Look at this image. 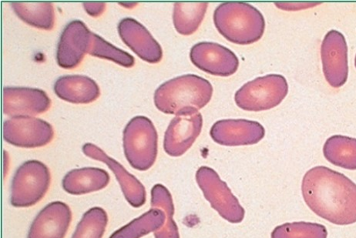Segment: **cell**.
Returning a JSON list of instances; mask_svg holds the SVG:
<instances>
[{"label": "cell", "mask_w": 356, "mask_h": 238, "mask_svg": "<svg viewBox=\"0 0 356 238\" xmlns=\"http://www.w3.org/2000/svg\"><path fill=\"white\" fill-rule=\"evenodd\" d=\"M72 218V212L67 204L52 202L35 217L27 238H64Z\"/></svg>", "instance_id": "obj_15"}, {"label": "cell", "mask_w": 356, "mask_h": 238, "mask_svg": "<svg viewBox=\"0 0 356 238\" xmlns=\"http://www.w3.org/2000/svg\"><path fill=\"white\" fill-rule=\"evenodd\" d=\"M213 22L225 39L238 45L259 41L266 29L262 14L252 5L242 3L220 4L213 13Z\"/></svg>", "instance_id": "obj_3"}, {"label": "cell", "mask_w": 356, "mask_h": 238, "mask_svg": "<svg viewBox=\"0 0 356 238\" xmlns=\"http://www.w3.org/2000/svg\"><path fill=\"white\" fill-rule=\"evenodd\" d=\"M83 6L89 15L92 17L101 16L106 9V4L104 3H85Z\"/></svg>", "instance_id": "obj_29"}, {"label": "cell", "mask_w": 356, "mask_h": 238, "mask_svg": "<svg viewBox=\"0 0 356 238\" xmlns=\"http://www.w3.org/2000/svg\"><path fill=\"white\" fill-rule=\"evenodd\" d=\"M83 152L94 160L104 162L108 166L115 175L126 200L132 207L138 208L145 204L147 193L145 186L138 179L130 174L122 165L92 143L85 144L83 147Z\"/></svg>", "instance_id": "obj_16"}, {"label": "cell", "mask_w": 356, "mask_h": 238, "mask_svg": "<svg viewBox=\"0 0 356 238\" xmlns=\"http://www.w3.org/2000/svg\"><path fill=\"white\" fill-rule=\"evenodd\" d=\"M190 57L195 66L213 76H232L239 66L236 55L216 42L197 43L191 49Z\"/></svg>", "instance_id": "obj_9"}, {"label": "cell", "mask_w": 356, "mask_h": 238, "mask_svg": "<svg viewBox=\"0 0 356 238\" xmlns=\"http://www.w3.org/2000/svg\"><path fill=\"white\" fill-rule=\"evenodd\" d=\"M51 100L44 91L27 88H6L3 112L13 118L31 117L47 112Z\"/></svg>", "instance_id": "obj_14"}, {"label": "cell", "mask_w": 356, "mask_h": 238, "mask_svg": "<svg viewBox=\"0 0 356 238\" xmlns=\"http://www.w3.org/2000/svg\"><path fill=\"white\" fill-rule=\"evenodd\" d=\"M88 54L91 56L115 62L124 68H132L135 63L134 57L106 42L99 35L92 33Z\"/></svg>", "instance_id": "obj_27"}, {"label": "cell", "mask_w": 356, "mask_h": 238, "mask_svg": "<svg viewBox=\"0 0 356 238\" xmlns=\"http://www.w3.org/2000/svg\"><path fill=\"white\" fill-rule=\"evenodd\" d=\"M196 180L205 199L220 217L232 223L244 220L245 209L216 170L209 167H201L196 173Z\"/></svg>", "instance_id": "obj_7"}, {"label": "cell", "mask_w": 356, "mask_h": 238, "mask_svg": "<svg viewBox=\"0 0 356 238\" xmlns=\"http://www.w3.org/2000/svg\"><path fill=\"white\" fill-rule=\"evenodd\" d=\"M321 55L324 75L334 88L343 86L348 75V47L344 35L337 31L325 35Z\"/></svg>", "instance_id": "obj_11"}, {"label": "cell", "mask_w": 356, "mask_h": 238, "mask_svg": "<svg viewBox=\"0 0 356 238\" xmlns=\"http://www.w3.org/2000/svg\"><path fill=\"white\" fill-rule=\"evenodd\" d=\"M325 226L317 223L293 222L286 223L276 227L272 238H327Z\"/></svg>", "instance_id": "obj_26"}, {"label": "cell", "mask_w": 356, "mask_h": 238, "mask_svg": "<svg viewBox=\"0 0 356 238\" xmlns=\"http://www.w3.org/2000/svg\"><path fill=\"white\" fill-rule=\"evenodd\" d=\"M124 149L131 167L140 171L149 170L158 156V134L151 120L133 118L124 129Z\"/></svg>", "instance_id": "obj_4"}, {"label": "cell", "mask_w": 356, "mask_h": 238, "mask_svg": "<svg viewBox=\"0 0 356 238\" xmlns=\"http://www.w3.org/2000/svg\"><path fill=\"white\" fill-rule=\"evenodd\" d=\"M152 206L160 208L166 214V222L159 232L154 233L155 238H180L177 223L174 220L175 206L172 194L166 187L156 184L152 190Z\"/></svg>", "instance_id": "obj_24"}, {"label": "cell", "mask_w": 356, "mask_h": 238, "mask_svg": "<svg viewBox=\"0 0 356 238\" xmlns=\"http://www.w3.org/2000/svg\"><path fill=\"white\" fill-rule=\"evenodd\" d=\"M321 4V3L308 2V3H275L277 8L286 11H298L312 8Z\"/></svg>", "instance_id": "obj_28"}, {"label": "cell", "mask_w": 356, "mask_h": 238, "mask_svg": "<svg viewBox=\"0 0 356 238\" xmlns=\"http://www.w3.org/2000/svg\"><path fill=\"white\" fill-rule=\"evenodd\" d=\"M355 68H356V56H355Z\"/></svg>", "instance_id": "obj_30"}, {"label": "cell", "mask_w": 356, "mask_h": 238, "mask_svg": "<svg viewBox=\"0 0 356 238\" xmlns=\"http://www.w3.org/2000/svg\"><path fill=\"white\" fill-rule=\"evenodd\" d=\"M51 175L47 166L38 161L21 165L14 175L11 186V205L30 207L44 198L51 186Z\"/></svg>", "instance_id": "obj_6"}, {"label": "cell", "mask_w": 356, "mask_h": 238, "mask_svg": "<svg viewBox=\"0 0 356 238\" xmlns=\"http://www.w3.org/2000/svg\"><path fill=\"white\" fill-rule=\"evenodd\" d=\"M265 128L258 122L247 120H219L211 129L213 141L227 147L253 145L265 136Z\"/></svg>", "instance_id": "obj_13"}, {"label": "cell", "mask_w": 356, "mask_h": 238, "mask_svg": "<svg viewBox=\"0 0 356 238\" xmlns=\"http://www.w3.org/2000/svg\"><path fill=\"white\" fill-rule=\"evenodd\" d=\"M120 37L140 59L158 63L162 60V49L147 29L137 20L125 18L118 25Z\"/></svg>", "instance_id": "obj_17"}, {"label": "cell", "mask_w": 356, "mask_h": 238, "mask_svg": "<svg viewBox=\"0 0 356 238\" xmlns=\"http://www.w3.org/2000/svg\"><path fill=\"white\" fill-rule=\"evenodd\" d=\"M108 223V215L99 207L90 209L83 215L72 238H102Z\"/></svg>", "instance_id": "obj_25"}, {"label": "cell", "mask_w": 356, "mask_h": 238, "mask_svg": "<svg viewBox=\"0 0 356 238\" xmlns=\"http://www.w3.org/2000/svg\"><path fill=\"white\" fill-rule=\"evenodd\" d=\"M166 214L160 208H154L133 220L113 233L110 238H140L159 232L166 222Z\"/></svg>", "instance_id": "obj_21"}, {"label": "cell", "mask_w": 356, "mask_h": 238, "mask_svg": "<svg viewBox=\"0 0 356 238\" xmlns=\"http://www.w3.org/2000/svg\"><path fill=\"white\" fill-rule=\"evenodd\" d=\"M110 183L108 173L97 168L76 169L63 179V189L73 196H83L105 189Z\"/></svg>", "instance_id": "obj_19"}, {"label": "cell", "mask_w": 356, "mask_h": 238, "mask_svg": "<svg viewBox=\"0 0 356 238\" xmlns=\"http://www.w3.org/2000/svg\"><path fill=\"white\" fill-rule=\"evenodd\" d=\"M324 156L338 167L356 170V139L336 135L327 139L323 148Z\"/></svg>", "instance_id": "obj_20"}, {"label": "cell", "mask_w": 356, "mask_h": 238, "mask_svg": "<svg viewBox=\"0 0 356 238\" xmlns=\"http://www.w3.org/2000/svg\"><path fill=\"white\" fill-rule=\"evenodd\" d=\"M92 34L83 22H70L61 34L56 54L60 68L71 70L79 66L89 52Z\"/></svg>", "instance_id": "obj_12"}, {"label": "cell", "mask_w": 356, "mask_h": 238, "mask_svg": "<svg viewBox=\"0 0 356 238\" xmlns=\"http://www.w3.org/2000/svg\"><path fill=\"white\" fill-rule=\"evenodd\" d=\"M11 6L27 24L45 31H51L54 26L55 14L51 3L14 2Z\"/></svg>", "instance_id": "obj_22"}, {"label": "cell", "mask_w": 356, "mask_h": 238, "mask_svg": "<svg viewBox=\"0 0 356 238\" xmlns=\"http://www.w3.org/2000/svg\"><path fill=\"white\" fill-rule=\"evenodd\" d=\"M212 95L213 88L207 79L188 74L160 86L154 93V104L167 114L197 112L210 102Z\"/></svg>", "instance_id": "obj_2"}, {"label": "cell", "mask_w": 356, "mask_h": 238, "mask_svg": "<svg viewBox=\"0 0 356 238\" xmlns=\"http://www.w3.org/2000/svg\"><path fill=\"white\" fill-rule=\"evenodd\" d=\"M54 132L47 122L31 117L13 118L4 122V140L14 146L35 148L51 143Z\"/></svg>", "instance_id": "obj_8"}, {"label": "cell", "mask_w": 356, "mask_h": 238, "mask_svg": "<svg viewBox=\"0 0 356 238\" xmlns=\"http://www.w3.org/2000/svg\"><path fill=\"white\" fill-rule=\"evenodd\" d=\"M56 95L72 104H90L99 96L98 85L92 79L79 75L62 77L54 85Z\"/></svg>", "instance_id": "obj_18"}, {"label": "cell", "mask_w": 356, "mask_h": 238, "mask_svg": "<svg viewBox=\"0 0 356 238\" xmlns=\"http://www.w3.org/2000/svg\"><path fill=\"white\" fill-rule=\"evenodd\" d=\"M302 192L305 204L334 225L356 223V184L341 173L319 166L305 175Z\"/></svg>", "instance_id": "obj_1"}, {"label": "cell", "mask_w": 356, "mask_h": 238, "mask_svg": "<svg viewBox=\"0 0 356 238\" xmlns=\"http://www.w3.org/2000/svg\"><path fill=\"white\" fill-rule=\"evenodd\" d=\"M208 6V3H175L173 20L177 33L184 35L195 33L202 23Z\"/></svg>", "instance_id": "obj_23"}, {"label": "cell", "mask_w": 356, "mask_h": 238, "mask_svg": "<svg viewBox=\"0 0 356 238\" xmlns=\"http://www.w3.org/2000/svg\"><path fill=\"white\" fill-rule=\"evenodd\" d=\"M203 118L200 113H183L170 122L165 135L163 148L172 157H180L186 153L200 135Z\"/></svg>", "instance_id": "obj_10"}, {"label": "cell", "mask_w": 356, "mask_h": 238, "mask_svg": "<svg viewBox=\"0 0 356 238\" xmlns=\"http://www.w3.org/2000/svg\"><path fill=\"white\" fill-rule=\"evenodd\" d=\"M288 92L286 78L279 74H270L245 84L236 92L234 100L241 109L259 112L280 105Z\"/></svg>", "instance_id": "obj_5"}]
</instances>
